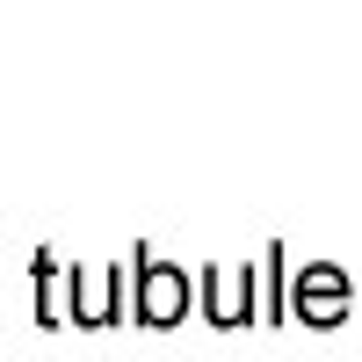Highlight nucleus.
Wrapping results in <instances>:
<instances>
[{
  "instance_id": "obj_1",
  "label": "nucleus",
  "mask_w": 362,
  "mask_h": 362,
  "mask_svg": "<svg viewBox=\"0 0 362 362\" xmlns=\"http://www.w3.org/2000/svg\"><path fill=\"white\" fill-rule=\"evenodd\" d=\"M348 312V283L341 276H305V319H341Z\"/></svg>"
},
{
  "instance_id": "obj_2",
  "label": "nucleus",
  "mask_w": 362,
  "mask_h": 362,
  "mask_svg": "<svg viewBox=\"0 0 362 362\" xmlns=\"http://www.w3.org/2000/svg\"><path fill=\"white\" fill-rule=\"evenodd\" d=\"M145 319H181V276L174 268H160V276H145Z\"/></svg>"
}]
</instances>
